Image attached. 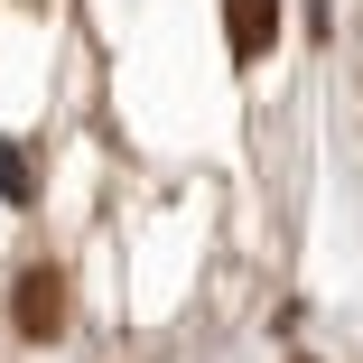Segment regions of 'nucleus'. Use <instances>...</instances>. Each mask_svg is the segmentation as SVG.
<instances>
[{"label":"nucleus","mask_w":363,"mask_h":363,"mask_svg":"<svg viewBox=\"0 0 363 363\" xmlns=\"http://www.w3.org/2000/svg\"><path fill=\"white\" fill-rule=\"evenodd\" d=\"M224 47L233 65H261L279 47V0H224Z\"/></svg>","instance_id":"f03ea898"},{"label":"nucleus","mask_w":363,"mask_h":363,"mask_svg":"<svg viewBox=\"0 0 363 363\" xmlns=\"http://www.w3.org/2000/svg\"><path fill=\"white\" fill-rule=\"evenodd\" d=\"M298 363H308V354H298Z\"/></svg>","instance_id":"20e7f679"},{"label":"nucleus","mask_w":363,"mask_h":363,"mask_svg":"<svg viewBox=\"0 0 363 363\" xmlns=\"http://www.w3.org/2000/svg\"><path fill=\"white\" fill-rule=\"evenodd\" d=\"M28 196H38V159L19 140H0V205H28Z\"/></svg>","instance_id":"7ed1b4c3"},{"label":"nucleus","mask_w":363,"mask_h":363,"mask_svg":"<svg viewBox=\"0 0 363 363\" xmlns=\"http://www.w3.org/2000/svg\"><path fill=\"white\" fill-rule=\"evenodd\" d=\"M10 326H19L28 345H56V335H65V270H56V261H38V270L10 279Z\"/></svg>","instance_id":"f257e3e1"}]
</instances>
